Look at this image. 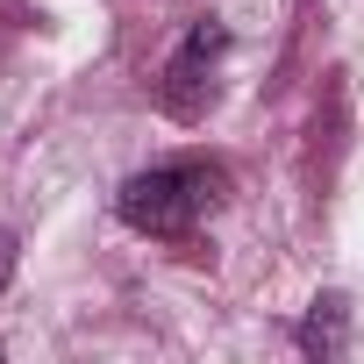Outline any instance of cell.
Instances as JSON below:
<instances>
[{"mask_svg": "<svg viewBox=\"0 0 364 364\" xmlns=\"http://www.w3.org/2000/svg\"><path fill=\"white\" fill-rule=\"evenodd\" d=\"M8 264H15V243H8V236H0V279H8Z\"/></svg>", "mask_w": 364, "mask_h": 364, "instance_id": "4", "label": "cell"}, {"mask_svg": "<svg viewBox=\"0 0 364 364\" xmlns=\"http://www.w3.org/2000/svg\"><path fill=\"white\" fill-rule=\"evenodd\" d=\"M222 22H200L186 43H178V58L164 65V86H157V100L178 114V122H193V114H208V100H215V65H222Z\"/></svg>", "mask_w": 364, "mask_h": 364, "instance_id": "2", "label": "cell"}, {"mask_svg": "<svg viewBox=\"0 0 364 364\" xmlns=\"http://www.w3.org/2000/svg\"><path fill=\"white\" fill-rule=\"evenodd\" d=\"M343 343V300H314L307 314V350H336Z\"/></svg>", "mask_w": 364, "mask_h": 364, "instance_id": "3", "label": "cell"}, {"mask_svg": "<svg viewBox=\"0 0 364 364\" xmlns=\"http://www.w3.org/2000/svg\"><path fill=\"white\" fill-rule=\"evenodd\" d=\"M122 222L143 229V236H193L215 208H222V171L200 164V157H178V164H150L136 171L129 186L114 193Z\"/></svg>", "mask_w": 364, "mask_h": 364, "instance_id": "1", "label": "cell"}]
</instances>
